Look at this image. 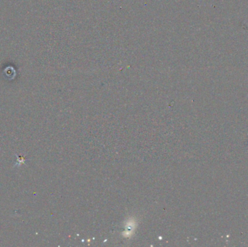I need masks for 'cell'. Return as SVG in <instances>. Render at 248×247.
<instances>
[{"label":"cell","instance_id":"cell-1","mask_svg":"<svg viewBox=\"0 0 248 247\" xmlns=\"http://www.w3.org/2000/svg\"><path fill=\"white\" fill-rule=\"evenodd\" d=\"M24 162H25L24 157H17V163L18 164V165H21V164H23Z\"/></svg>","mask_w":248,"mask_h":247}]
</instances>
